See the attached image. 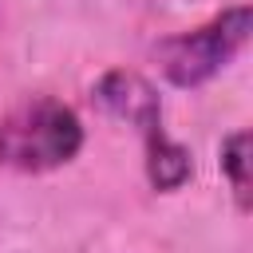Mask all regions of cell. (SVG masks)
<instances>
[{"mask_svg": "<svg viewBox=\"0 0 253 253\" xmlns=\"http://www.w3.org/2000/svg\"><path fill=\"white\" fill-rule=\"evenodd\" d=\"M95 103H99L107 115L138 126L142 134L154 130V126H162L158 91H154L138 71H123V67H119V71H107V75L95 83Z\"/></svg>", "mask_w": 253, "mask_h": 253, "instance_id": "3957f363", "label": "cell"}, {"mask_svg": "<svg viewBox=\"0 0 253 253\" xmlns=\"http://www.w3.org/2000/svg\"><path fill=\"white\" fill-rule=\"evenodd\" d=\"M79 150H83L79 115L51 95L24 99L0 119V166L8 170L47 174L55 166H67Z\"/></svg>", "mask_w": 253, "mask_h": 253, "instance_id": "6da1fadb", "label": "cell"}, {"mask_svg": "<svg viewBox=\"0 0 253 253\" xmlns=\"http://www.w3.org/2000/svg\"><path fill=\"white\" fill-rule=\"evenodd\" d=\"M249 146H253V138H249V130H233L225 142H221V174H225V182H229V190H233V198H237V210H249V202H253V178H249Z\"/></svg>", "mask_w": 253, "mask_h": 253, "instance_id": "5b68a950", "label": "cell"}, {"mask_svg": "<svg viewBox=\"0 0 253 253\" xmlns=\"http://www.w3.org/2000/svg\"><path fill=\"white\" fill-rule=\"evenodd\" d=\"M245 40H249V8L237 4L225 8L217 20H210L206 28L162 40L154 47V59L174 87H202L245 47Z\"/></svg>", "mask_w": 253, "mask_h": 253, "instance_id": "7a4b0ae2", "label": "cell"}, {"mask_svg": "<svg viewBox=\"0 0 253 253\" xmlns=\"http://www.w3.org/2000/svg\"><path fill=\"white\" fill-rule=\"evenodd\" d=\"M146 178H150V186L162 190V194H170V190H178V186H186V182L194 178V158H190V150H186L182 142L166 138L162 126L146 130Z\"/></svg>", "mask_w": 253, "mask_h": 253, "instance_id": "277c9868", "label": "cell"}]
</instances>
